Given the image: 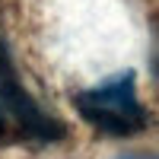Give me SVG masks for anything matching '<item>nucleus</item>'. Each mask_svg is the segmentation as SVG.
<instances>
[{
    "mask_svg": "<svg viewBox=\"0 0 159 159\" xmlns=\"http://www.w3.org/2000/svg\"><path fill=\"white\" fill-rule=\"evenodd\" d=\"M118 159H159L156 153H124V156H118Z\"/></svg>",
    "mask_w": 159,
    "mask_h": 159,
    "instance_id": "obj_3",
    "label": "nucleus"
},
{
    "mask_svg": "<svg viewBox=\"0 0 159 159\" xmlns=\"http://www.w3.org/2000/svg\"><path fill=\"white\" fill-rule=\"evenodd\" d=\"M76 108L86 121H92L108 134H134L143 127V108L134 99V76L130 73L111 76L108 83L86 89L83 96H76Z\"/></svg>",
    "mask_w": 159,
    "mask_h": 159,
    "instance_id": "obj_1",
    "label": "nucleus"
},
{
    "mask_svg": "<svg viewBox=\"0 0 159 159\" xmlns=\"http://www.w3.org/2000/svg\"><path fill=\"white\" fill-rule=\"evenodd\" d=\"M0 130H3V115H0Z\"/></svg>",
    "mask_w": 159,
    "mask_h": 159,
    "instance_id": "obj_4",
    "label": "nucleus"
},
{
    "mask_svg": "<svg viewBox=\"0 0 159 159\" xmlns=\"http://www.w3.org/2000/svg\"><path fill=\"white\" fill-rule=\"evenodd\" d=\"M0 102H3V108L16 118L29 134L42 137V140H57V137H64V127H61L57 121H51V118L35 105V99L22 89L19 73H16V67H13L10 51H7L3 42H0Z\"/></svg>",
    "mask_w": 159,
    "mask_h": 159,
    "instance_id": "obj_2",
    "label": "nucleus"
}]
</instances>
